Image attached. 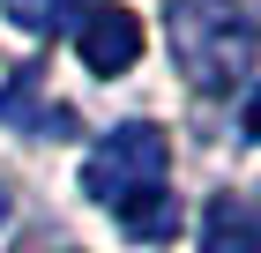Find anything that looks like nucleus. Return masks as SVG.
I'll return each instance as SVG.
<instances>
[{"label":"nucleus","mask_w":261,"mask_h":253,"mask_svg":"<svg viewBox=\"0 0 261 253\" xmlns=\"http://www.w3.org/2000/svg\"><path fill=\"white\" fill-rule=\"evenodd\" d=\"M164 38L201 97H231L261 60V15L246 0H164Z\"/></svg>","instance_id":"1"},{"label":"nucleus","mask_w":261,"mask_h":253,"mask_svg":"<svg viewBox=\"0 0 261 253\" xmlns=\"http://www.w3.org/2000/svg\"><path fill=\"white\" fill-rule=\"evenodd\" d=\"M164 164H172L164 134L149 127V119H127V127L97 134V149L82 156V201L120 209V201H135V194H149V186H164Z\"/></svg>","instance_id":"2"},{"label":"nucleus","mask_w":261,"mask_h":253,"mask_svg":"<svg viewBox=\"0 0 261 253\" xmlns=\"http://www.w3.org/2000/svg\"><path fill=\"white\" fill-rule=\"evenodd\" d=\"M75 52H82V67L90 75H127L142 60V15L135 8H120V0H97V8H82V22H75Z\"/></svg>","instance_id":"3"},{"label":"nucleus","mask_w":261,"mask_h":253,"mask_svg":"<svg viewBox=\"0 0 261 253\" xmlns=\"http://www.w3.org/2000/svg\"><path fill=\"white\" fill-rule=\"evenodd\" d=\"M201 253H261V201L209 194L201 201Z\"/></svg>","instance_id":"4"},{"label":"nucleus","mask_w":261,"mask_h":253,"mask_svg":"<svg viewBox=\"0 0 261 253\" xmlns=\"http://www.w3.org/2000/svg\"><path fill=\"white\" fill-rule=\"evenodd\" d=\"M0 127H45V134H67V112H60V104H45L38 75L22 67V75L0 90Z\"/></svg>","instance_id":"5"},{"label":"nucleus","mask_w":261,"mask_h":253,"mask_svg":"<svg viewBox=\"0 0 261 253\" xmlns=\"http://www.w3.org/2000/svg\"><path fill=\"white\" fill-rule=\"evenodd\" d=\"M112 216H120V231H127V238H149V246H164V238L179 231V201L164 194V186H149V194L120 201Z\"/></svg>","instance_id":"6"},{"label":"nucleus","mask_w":261,"mask_h":253,"mask_svg":"<svg viewBox=\"0 0 261 253\" xmlns=\"http://www.w3.org/2000/svg\"><path fill=\"white\" fill-rule=\"evenodd\" d=\"M8 8V22H15L22 38H53L67 15H75V0H0Z\"/></svg>","instance_id":"7"},{"label":"nucleus","mask_w":261,"mask_h":253,"mask_svg":"<svg viewBox=\"0 0 261 253\" xmlns=\"http://www.w3.org/2000/svg\"><path fill=\"white\" fill-rule=\"evenodd\" d=\"M246 142H261V90L246 97Z\"/></svg>","instance_id":"8"},{"label":"nucleus","mask_w":261,"mask_h":253,"mask_svg":"<svg viewBox=\"0 0 261 253\" xmlns=\"http://www.w3.org/2000/svg\"><path fill=\"white\" fill-rule=\"evenodd\" d=\"M0 223H8V194H0Z\"/></svg>","instance_id":"9"}]
</instances>
